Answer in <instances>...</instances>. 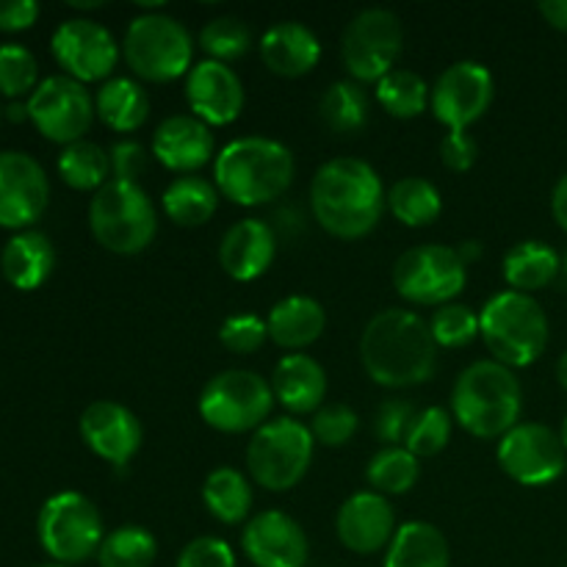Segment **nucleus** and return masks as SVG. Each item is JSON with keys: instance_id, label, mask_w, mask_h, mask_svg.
<instances>
[{"instance_id": "0eeeda50", "label": "nucleus", "mask_w": 567, "mask_h": 567, "mask_svg": "<svg viewBox=\"0 0 567 567\" xmlns=\"http://www.w3.org/2000/svg\"><path fill=\"white\" fill-rule=\"evenodd\" d=\"M89 227L109 252L138 255L158 233V214L138 183L109 181L89 203Z\"/></svg>"}, {"instance_id": "5701e85b", "label": "nucleus", "mask_w": 567, "mask_h": 567, "mask_svg": "<svg viewBox=\"0 0 567 567\" xmlns=\"http://www.w3.org/2000/svg\"><path fill=\"white\" fill-rule=\"evenodd\" d=\"M277 255V233L264 219H241L219 244V266L236 282H252L269 271Z\"/></svg>"}, {"instance_id": "f8f14e48", "label": "nucleus", "mask_w": 567, "mask_h": 567, "mask_svg": "<svg viewBox=\"0 0 567 567\" xmlns=\"http://www.w3.org/2000/svg\"><path fill=\"white\" fill-rule=\"evenodd\" d=\"M402 22L388 9H365L347 25L341 59L354 83H380L402 55Z\"/></svg>"}, {"instance_id": "a878e982", "label": "nucleus", "mask_w": 567, "mask_h": 567, "mask_svg": "<svg viewBox=\"0 0 567 567\" xmlns=\"http://www.w3.org/2000/svg\"><path fill=\"white\" fill-rule=\"evenodd\" d=\"M55 266V249L44 233L22 230L6 241L0 252V271L17 291H37L48 282Z\"/></svg>"}, {"instance_id": "de8ad7c7", "label": "nucleus", "mask_w": 567, "mask_h": 567, "mask_svg": "<svg viewBox=\"0 0 567 567\" xmlns=\"http://www.w3.org/2000/svg\"><path fill=\"white\" fill-rule=\"evenodd\" d=\"M111 181L122 183H138V175L147 169V150L138 142H131V138H122L111 147Z\"/></svg>"}, {"instance_id": "c756f323", "label": "nucleus", "mask_w": 567, "mask_h": 567, "mask_svg": "<svg viewBox=\"0 0 567 567\" xmlns=\"http://www.w3.org/2000/svg\"><path fill=\"white\" fill-rule=\"evenodd\" d=\"M94 111L100 122L116 133H133L147 122L150 94L133 78H111L97 89Z\"/></svg>"}, {"instance_id": "dca6fc26", "label": "nucleus", "mask_w": 567, "mask_h": 567, "mask_svg": "<svg viewBox=\"0 0 567 567\" xmlns=\"http://www.w3.org/2000/svg\"><path fill=\"white\" fill-rule=\"evenodd\" d=\"M493 97V72L480 61H457L437 75L430 92V109L435 120L449 127V133L468 131L491 111Z\"/></svg>"}, {"instance_id": "ea45409f", "label": "nucleus", "mask_w": 567, "mask_h": 567, "mask_svg": "<svg viewBox=\"0 0 567 567\" xmlns=\"http://www.w3.org/2000/svg\"><path fill=\"white\" fill-rule=\"evenodd\" d=\"M249 44H252V33H249L247 22L238 17H216V20L205 22V28L199 31V48L208 53L210 61H221V64L241 59Z\"/></svg>"}, {"instance_id": "a211bd4d", "label": "nucleus", "mask_w": 567, "mask_h": 567, "mask_svg": "<svg viewBox=\"0 0 567 567\" xmlns=\"http://www.w3.org/2000/svg\"><path fill=\"white\" fill-rule=\"evenodd\" d=\"M186 103L192 116L208 127L233 125L244 111L241 78L221 61H197L186 75Z\"/></svg>"}, {"instance_id": "bb28decb", "label": "nucleus", "mask_w": 567, "mask_h": 567, "mask_svg": "<svg viewBox=\"0 0 567 567\" xmlns=\"http://www.w3.org/2000/svg\"><path fill=\"white\" fill-rule=\"evenodd\" d=\"M269 338L277 347L288 349V352H302V349L313 347L327 327V313L321 302L305 293H293V297L280 299L275 308L269 310Z\"/></svg>"}, {"instance_id": "c9c22d12", "label": "nucleus", "mask_w": 567, "mask_h": 567, "mask_svg": "<svg viewBox=\"0 0 567 567\" xmlns=\"http://www.w3.org/2000/svg\"><path fill=\"white\" fill-rule=\"evenodd\" d=\"M319 116L330 131L360 133L369 122V94L354 81H336L319 100Z\"/></svg>"}, {"instance_id": "3c124183", "label": "nucleus", "mask_w": 567, "mask_h": 567, "mask_svg": "<svg viewBox=\"0 0 567 567\" xmlns=\"http://www.w3.org/2000/svg\"><path fill=\"white\" fill-rule=\"evenodd\" d=\"M540 14L546 17L548 25L567 33V0H543Z\"/></svg>"}, {"instance_id": "39448f33", "label": "nucleus", "mask_w": 567, "mask_h": 567, "mask_svg": "<svg viewBox=\"0 0 567 567\" xmlns=\"http://www.w3.org/2000/svg\"><path fill=\"white\" fill-rule=\"evenodd\" d=\"M480 338L493 360L507 369H526L546 352L551 327L543 305L532 293H493L480 310Z\"/></svg>"}, {"instance_id": "37998d69", "label": "nucleus", "mask_w": 567, "mask_h": 567, "mask_svg": "<svg viewBox=\"0 0 567 567\" xmlns=\"http://www.w3.org/2000/svg\"><path fill=\"white\" fill-rule=\"evenodd\" d=\"M358 424L360 419L352 408H347V404H324L313 413L310 432H313V441L321 443V446L341 449L352 441Z\"/></svg>"}, {"instance_id": "6e6552de", "label": "nucleus", "mask_w": 567, "mask_h": 567, "mask_svg": "<svg viewBox=\"0 0 567 567\" xmlns=\"http://www.w3.org/2000/svg\"><path fill=\"white\" fill-rule=\"evenodd\" d=\"M313 432L308 424L282 415L266 421L247 446V468L255 485L271 493H286L305 480L313 460Z\"/></svg>"}, {"instance_id": "2eb2a0df", "label": "nucleus", "mask_w": 567, "mask_h": 567, "mask_svg": "<svg viewBox=\"0 0 567 567\" xmlns=\"http://www.w3.org/2000/svg\"><path fill=\"white\" fill-rule=\"evenodd\" d=\"M496 460L504 474L524 487H546L567 468L563 437L546 424H518L498 441Z\"/></svg>"}, {"instance_id": "f257e3e1", "label": "nucleus", "mask_w": 567, "mask_h": 567, "mask_svg": "<svg viewBox=\"0 0 567 567\" xmlns=\"http://www.w3.org/2000/svg\"><path fill=\"white\" fill-rule=\"evenodd\" d=\"M360 360L377 385L415 388L435 377L437 343L413 310H380L360 336Z\"/></svg>"}, {"instance_id": "473e14b6", "label": "nucleus", "mask_w": 567, "mask_h": 567, "mask_svg": "<svg viewBox=\"0 0 567 567\" xmlns=\"http://www.w3.org/2000/svg\"><path fill=\"white\" fill-rule=\"evenodd\" d=\"M385 208L404 227H426L441 216L443 197L426 177H402L388 188Z\"/></svg>"}, {"instance_id": "4468645a", "label": "nucleus", "mask_w": 567, "mask_h": 567, "mask_svg": "<svg viewBox=\"0 0 567 567\" xmlns=\"http://www.w3.org/2000/svg\"><path fill=\"white\" fill-rule=\"evenodd\" d=\"M25 103L28 120L33 122V127L48 142L64 144V147L81 142L97 116L89 89L66 75L44 78Z\"/></svg>"}, {"instance_id": "2f4dec72", "label": "nucleus", "mask_w": 567, "mask_h": 567, "mask_svg": "<svg viewBox=\"0 0 567 567\" xmlns=\"http://www.w3.org/2000/svg\"><path fill=\"white\" fill-rule=\"evenodd\" d=\"M203 502L219 524L238 526L249 518V509H252V485L238 468L219 465L205 476Z\"/></svg>"}, {"instance_id": "603ef678", "label": "nucleus", "mask_w": 567, "mask_h": 567, "mask_svg": "<svg viewBox=\"0 0 567 567\" xmlns=\"http://www.w3.org/2000/svg\"><path fill=\"white\" fill-rule=\"evenodd\" d=\"M551 214H554V219H557V225L567 233V175L559 177L557 186H554Z\"/></svg>"}, {"instance_id": "f3484780", "label": "nucleus", "mask_w": 567, "mask_h": 567, "mask_svg": "<svg viewBox=\"0 0 567 567\" xmlns=\"http://www.w3.org/2000/svg\"><path fill=\"white\" fill-rule=\"evenodd\" d=\"M50 199V183L42 164L20 150L0 153V227L31 230L44 214Z\"/></svg>"}, {"instance_id": "09e8293b", "label": "nucleus", "mask_w": 567, "mask_h": 567, "mask_svg": "<svg viewBox=\"0 0 567 567\" xmlns=\"http://www.w3.org/2000/svg\"><path fill=\"white\" fill-rule=\"evenodd\" d=\"M476 155H480V147H476L474 136H468V131H454L443 136L441 161L446 169L468 172L476 164Z\"/></svg>"}, {"instance_id": "20e7f679", "label": "nucleus", "mask_w": 567, "mask_h": 567, "mask_svg": "<svg viewBox=\"0 0 567 567\" xmlns=\"http://www.w3.org/2000/svg\"><path fill=\"white\" fill-rule=\"evenodd\" d=\"M524 391L513 369L496 360H476L460 371L452 388V415L468 435L480 441H502L518 426Z\"/></svg>"}, {"instance_id": "c85d7f7f", "label": "nucleus", "mask_w": 567, "mask_h": 567, "mask_svg": "<svg viewBox=\"0 0 567 567\" xmlns=\"http://www.w3.org/2000/svg\"><path fill=\"white\" fill-rule=\"evenodd\" d=\"M563 271L557 249L546 241H520L504 255L502 275L507 280L509 291L532 293L551 286Z\"/></svg>"}, {"instance_id": "bf43d9fd", "label": "nucleus", "mask_w": 567, "mask_h": 567, "mask_svg": "<svg viewBox=\"0 0 567 567\" xmlns=\"http://www.w3.org/2000/svg\"><path fill=\"white\" fill-rule=\"evenodd\" d=\"M39 567H70V565H59V563H53V565H39Z\"/></svg>"}, {"instance_id": "58836bf2", "label": "nucleus", "mask_w": 567, "mask_h": 567, "mask_svg": "<svg viewBox=\"0 0 567 567\" xmlns=\"http://www.w3.org/2000/svg\"><path fill=\"white\" fill-rule=\"evenodd\" d=\"M39 83L42 81H39L37 55L25 44H0V94L14 103V100L31 97Z\"/></svg>"}, {"instance_id": "393cba45", "label": "nucleus", "mask_w": 567, "mask_h": 567, "mask_svg": "<svg viewBox=\"0 0 567 567\" xmlns=\"http://www.w3.org/2000/svg\"><path fill=\"white\" fill-rule=\"evenodd\" d=\"M271 393H275V402H280L291 415L316 413L324 408L327 374L319 360L310 354H286L271 374Z\"/></svg>"}, {"instance_id": "4be33fe9", "label": "nucleus", "mask_w": 567, "mask_h": 567, "mask_svg": "<svg viewBox=\"0 0 567 567\" xmlns=\"http://www.w3.org/2000/svg\"><path fill=\"white\" fill-rule=\"evenodd\" d=\"M214 153V133L192 114L166 116L153 133V155L164 169L177 172L181 177L194 175L205 164H210Z\"/></svg>"}, {"instance_id": "79ce46f5", "label": "nucleus", "mask_w": 567, "mask_h": 567, "mask_svg": "<svg viewBox=\"0 0 567 567\" xmlns=\"http://www.w3.org/2000/svg\"><path fill=\"white\" fill-rule=\"evenodd\" d=\"M452 421L454 415L443 408H424L415 415L413 426L408 432L404 449L413 452L415 457H435L452 441Z\"/></svg>"}, {"instance_id": "7ed1b4c3", "label": "nucleus", "mask_w": 567, "mask_h": 567, "mask_svg": "<svg viewBox=\"0 0 567 567\" xmlns=\"http://www.w3.org/2000/svg\"><path fill=\"white\" fill-rule=\"evenodd\" d=\"M293 175L297 164L291 150L266 136L233 138L219 150L214 164V186L241 208L280 199L291 188Z\"/></svg>"}, {"instance_id": "6e6d98bb", "label": "nucleus", "mask_w": 567, "mask_h": 567, "mask_svg": "<svg viewBox=\"0 0 567 567\" xmlns=\"http://www.w3.org/2000/svg\"><path fill=\"white\" fill-rule=\"evenodd\" d=\"M557 380H559V385L567 391V352L559 358V363H557Z\"/></svg>"}, {"instance_id": "8fccbe9b", "label": "nucleus", "mask_w": 567, "mask_h": 567, "mask_svg": "<svg viewBox=\"0 0 567 567\" xmlns=\"http://www.w3.org/2000/svg\"><path fill=\"white\" fill-rule=\"evenodd\" d=\"M39 11L37 0H0V31H28L39 20Z\"/></svg>"}, {"instance_id": "aec40b11", "label": "nucleus", "mask_w": 567, "mask_h": 567, "mask_svg": "<svg viewBox=\"0 0 567 567\" xmlns=\"http://www.w3.org/2000/svg\"><path fill=\"white\" fill-rule=\"evenodd\" d=\"M78 430H81V437L89 446V452L97 454L105 463L116 465V468L131 463L138 449H142L144 432L138 419L125 404L109 402V399L89 404L83 410Z\"/></svg>"}, {"instance_id": "680f3d73", "label": "nucleus", "mask_w": 567, "mask_h": 567, "mask_svg": "<svg viewBox=\"0 0 567 567\" xmlns=\"http://www.w3.org/2000/svg\"><path fill=\"white\" fill-rule=\"evenodd\" d=\"M565 567H567V565H565Z\"/></svg>"}, {"instance_id": "b1692460", "label": "nucleus", "mask_w": 567, "mask_h": 567, "mask_svg": "<svg viewBox=\"0 0 567 567\" xmlns=\"http://www.w3.org/2000/svg\"><path fill=\"white\" fill-rule=\"evenodd\" d=\"M260 59L275 75L302 78L319 66L321 42L302 22L282 20L260 37Z\"/></svg>"}, {"instance_id": "a19ab883", "label": "nucleus", "mask_w": 567, "mask_h": 567, "mask_svg": "<svg viewBox=\"0 0 567 567\" xmlns=\"http://www.w3.org/2000/svg\"><path fill=\"white\" fill-rule=\"evenodd\" d=\"M430 330L437 349H463L480 338V313L468 305L449 302L432 313Z\"/></svg>"}, {"instance_id": "1a4fd4ad", "label": "nucleus", "mask_w": 567, "mask_h": 567, "mask_svg": "<svg viewBox=\"0 0 567 567\" xmlns=\"http://www.w3.org/2000/svg\"><path fill=\"white\" fill-rule=\"evenodd\" d=\"M275 408L271 382L249 369L219 371L199 393V415L205 424L225 435L258 432Z\"/></svg>"}, {"instance_id": "423d86ee", "label": "nucleus", "mask_w": 567, "mask_h": 567, "mask_svg": "<svg viewBox=\"0 0 567 567\" xmlns=\"http://www.w3.org/2000/svg\"><path fill=\"white\" fill-rule=\"evenodd\" d=\"M122 59L147 83H172L194 66V39L188 28L164 11L147 9L133 17L122 39Z\"/></svg>"}, {"instance_id": "9b49d317", "label": "nucleus", "mask_w": 567, "mask_h": 567, "mask_svg": "<svg viewBox=\"0 0 567 567\" xmlns=\"http://www.w3.org/2000/svg\"><path fill=\"white\" fill-rule=\"evenodd\" d=\"M468 282V266L457 255V247L421 244L399 255L393 266V286L399 297L421 308H443Z\"/></svg>"}, {"instance_id": "a18cd8bd", "label": "nucleus", "mask_w": 567, "mask_h": 567, "mask_svg": "<svg viewBox=\"0 0 567 567\" xmlns=\"http://www.w3.org/2000/svg\"><path fill=\"white\" fill-rule=\"evenodd\" d=\"M415 408L404 399H388L380 404L374 415V435L380 437V443L385 446H399V443L408 441V432L415 421Z\"/></svg>"}, {"instance_id": "e433bc0d", "label": "nucleus", "mask_w": 567, "mask_h": 567, "mask_svg": "<svg viewBox=\"0 0 567 567\" xmlns=\"http://www.w3.org/2000/svg\"><path fill=\"white\" fill-rule=\"evenodd\" d=\"M430 92L424 78L413 70H391L380 83H377V103L382 111L396 120H415L430 105Z\"/></svg>"}, {"instance_id": "4c0bfd02", "label": "nucleus", "mask_w": 567, "mask_h": 567, "mask_svg": "<svg viewBox=\"0 0 567 567\" xmlns=\"http://www.w3.org/2000/svg\"><path fill=\"white\" fill-rule=\"evenodd\" d=\"M158 557V540L144 526L127 524L109 532L97 551L100 567H153Z\"/></svg>"}, {"instance_id": "13d9d810", "label": "nucleus", "mask_w": 567, "mask_h": 567, "mask_svg": "<svg viewBox=\"0 0 567 567\" xmlns=\"http://www.w3.org/2000/svg\"><path fill=\"white\" fill-rule=\"evenodd\" d=\"M563 275H565V282H567V255H565V260H563Z\"/></svg>"}, {"instance_id": "864d4df0", "label": "nucleus", "mask_w": 567, "mask_h": 567, "mask_svg": "<svg viewBox=\"0 0 567 567\" xmlns=\"http://www.w3.org/2000/svg\"><path fill=\"white\" fill-rule=\"evenodd\" d=\"M457 255H460V258H463L465 266H471V264H474V260L482 258V244L480 241H463L457 247Z\"/></svg>"}, {"instance_id": "4d7b16f0", "label": "nucleus", "mask_w": 567, "mask_h": 567, "mask_svg": "<svg viewBox=\"0 0 567 567\" xmlns=\"http://www.w3.org/2000/svg\"><path fill=\"white\" fill-rule=\"evenodd\" d=\"M559 437H563V446H565V452H567V415H565V421H563V432H559Z\"/></svg>"}, {"instance_id": "5fc2aeb1", "label": "nucleus", "mask_w": 567, "mask_h": 567, "mask_svg": "<svg viewBox=\"0 0 567 567\" xmlns=\"http://www.w3.org/2000/svg\"><path fill=\"white\" fill-rule=\"evenodd\" d=\"M6 116H9L11 122H22L28 120V103H20V100H14V103L6 109Z\"/></svg>"}, {"instance_id": "052dcab7", "label": "nucleus", "mask_w": 567, "mask_h": 567, "mask_svg": "<svg viewBox=\"0 0 567 567\" xmlns=\"http://www.w3.org/2000/svg\"><path fill=\"white\" fill-rule=\"evenodd\" d=\"M0 122H3V105H0Z\"/></svg>"}, {"instance_id": "49530a36", "label": "nucleus", "mask_w": 567, "mask_h": 567, "mask_svg": "<svg viewBox=\"0 0 567 567\" xmlns=\"http://www.w3.org/2000/svg\"><path fill=\"white\" fill-rule=\"evenodd\" d=\"M175 567H236V551L219 537H197L177 557Z\"/></svg>"}, {"instance_id": "cd10ccee", "label": "nucleus", "mask_w": 567, "mask_h": 567, "mask_svg": "<svg viewBox=\"0 0 567 567\" xmlns=\"http://www.w3.org/2000/svg\"><path fill=\"white\" fill-rule=\"evenodd\" d=\"M446 535L426 520H408L396 529L385 554V567H449Z\"/></svg>"}, {"instance_id": "9d476101", "label": "nucleus", "mask_w": 567, "mask_h": 567, "mask_svg": "<svg viewBox=\"0 0 567 567\" xmlns=\"http://www.w3.org/2000/svg\"><path fill=\"white\" fill-rule=\"evenodd\" d=\"M37 532L44 554L53 563L70 567L86 563L89 557H97L105 540L100 509L83 493L75 491L55 493L42 504Z\"/></svg>"}, {"instance_id": "7c9ffc66", "label": "nucleus", "mask_w": 567, "mask_h": 567, "mask_svg": "<svg viewBox=\"0 0 567 567\" xmlns=\"http://www.w3.org/2000/svg\"><path fill=\"white\" fill-rule=\"evenodd\" d=\"M219 188L197 175H183L166 186L161 205L164 214L181 227H203L214 219L219 208Z\"/></svg>"}, {"instance_id": "f03ea898", "label": "nucleus", "mask_w": 567, "mask_h": 567, "mask_svg": "<svg viewBox=\"0 0 567 567\" xmlns=\"http://www.w3.org/2000/svg\"><path fill=\"white\" fill-rule=\"evenodd\" d=\"M310 210L330 236L341 241L365 238L380 225L385 210L382 177L360 158L327 161L310 183Z\"/></svg>"}, {"instance_id": "ddd939ff", "label": "nucleus", "mask_w": 567, "mask_h": 567, "mask_svg": "<svg viewBox=\"0 0 567 567\" xmlns=\"http://www.w3.org/2000/svg\"><path fill=\"white\" fill-rule=\"evenodd\" d=\"M50 53L66 78L78 83H105L116 70L122 44L114 33L89 17L64 20L50 37Z\"/></svg>"}, {"instance_id": "72a5a7b5", "label": "nucleus", "mask_w": 567, "mask_h": 567, "mask_svg": "<svg viewBox=\"0 0 567 567\" xmlns=\"http://www.w3.org/2000/svg\"><path fill=\"white\" fill-rule=\"evenodd\" d=\"M59 175L61 181L70 188H75V192L97 194L100 188L109 183L111 158L100 144L81 138V142L66 144V147L61 150Z\"/></svg>"}, {"instance_id": "412c9836", "label": "nucleus", "mask_w": 567, "mask_h": 567, "mask_svg": "<svg viewBox=\"0 0 567 567\" xmlns=\"http://www.w3.org/2000/svg\"><path fill=\"white\" fill-rule=\"evenodd\" d=\"M336 532L343 548L360 554V557H371L391 546L393 535H396V513H393L388 496H380L374 491L354 493L338 509Z\"/></svg>"}, {"instance_id": "f704fd0d", "label": "nucleus", "mask_w": 567, "mask_h": 567, "mask_svg": "<svg viewBox=\"0 0 567 567\" xmlns=\"http://www.w3.org/2000/svg\"><path fill=\"white\" fill-rule=\"evenodd\" d=\"M421 476L419 457L404 446H382L365 465V482L380 496H404Z\"/></svg>"}, {"instance_id": "6ab92c4d", "label": "nucleus", "mask_w": 567, "mask_h": 567, "mask_svg": "<svg viewBox=\"0 0 567 567\" xmlns=\"http://www.w3.org/2000/svg\"><path fill=\"white\" fill-rule=\"evenodd\" d=\"M241 548L255 567H305L310 554L302 526L280 509H264L249 518Z\"/></svg>"}, {"instance_id": "c03bdc74", "label": "nucleus", "mask_w": 567, "mask_h": 567, "mask_svg": "<svg viewBox=\"0 0 567 567\" xmlns=\"http://www.w3.org/2000/svg\"><path fill=\"white\" fill-rule=\"evenodd\" d=\"M269 338V327L260 316L255 313H236L230 319L221 321L219 327V341L221 347L230 349L236 354H252Z\"/></svg>"}]
</instances>
